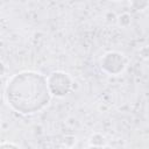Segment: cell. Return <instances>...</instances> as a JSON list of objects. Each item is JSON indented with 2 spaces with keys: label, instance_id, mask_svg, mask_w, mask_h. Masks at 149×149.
<instances>
[{
  "label": "cell",
  "instance_id": "6da1fadb",
  "mask_svg": "<svg viewBox=\"0 0 149 149\" xmlns=\"http://www.w3.org/2000/svg\"><path fill=\"white\" fill-rule=\"evenodd\" d=\"M8 101L16 109L29 113L41 108L48 100V87L44 79L36 73H21L8 83Z\"/></svg>",
  "mask_w": 149,
  "mask_h": 149
}]
</instances>
